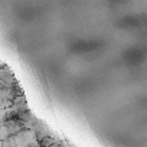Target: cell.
<instances>
[{"label": "cell", "instance_id": "obj_1", "mask_svg": "<svg viewBox=\"0 0 147 147\" xmlns=\"http://www.w3.org/2000/svg\"><path fill=\"white\" fill-rule=\"evenodd\" d=\"M49 147H61V146H59V144H56V143H53V144H52V146H49Z\"/></svg>", "mask_w": 147, "mask_h": 147}]
</instances>
